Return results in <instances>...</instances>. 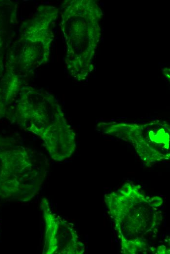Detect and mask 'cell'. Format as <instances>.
<instances>
[{
	"label": "cell",
	"mask_w": 170,
	"mask_h": 254,
	"mask_svg": "<svg viewBox=\"0 0 170 254\" xmlns=\"http://www.w3.org/2000/svg\"><path fill=\"white\" fill-rule=\"evenodd\" d=\"M140 187L127 183L117 190L106 194L105 201L112 218L124 254L156 253L148 243L154 237L162 220L158 208L163 200L149 196Z\"/></svg>",
	"instance_id": "obj_1"
},
{
	"label": "cell",
	"mask_w": 170,
	"mask_h": 254,
	"mask_svg": "<svg viewBox=\"0 0 170 254\" xmlns=\"http://www.w3.org/2000/svg\"><path fill=\"white\" fill-rule=\"evenodd\" d=\"M0 196L28 201L37 194L44 176L40 163L24 149L0 154Z\"/></svg>",
	"instance_id": "obj_2"
},
{
	"label": "cell",
	"mask_w": 170,
	"mask_h": 254,
	"mask_svg": "<svg viewBox=\"0 0 170 254\" xmlns=\"http://www.w3.org/2000/svg\"><path fill=\"white\" fill-rule=\"evenodd\" d=\"M15 120L25 130L40 136L63 113L53 98L37 91L24 92L18 101Z\"/></svg>",
	"instance_id": "obj_3"
},
{
	"label": "cell",
	"mask_w": 170,
	"mask_h": 254,
	"mask_svg": "<svg viewBox=\"0 0 170 254\" xmlns=\"http://www.w3.org/2000/svg\"><path fill=\"white\" fill-rule=\"evenodd\" d=\"M41 208L45 222L43 253L83 254L85 247L73 224L54 213L45 198L42 199Z\"/></svg>",
	"instance_id": "obj_4"
},
{
	"label": "cell",
	"mask_w": 170,
	"mask_h": 254,
	"mask_svg": "<svg viewBox=\"0 0 170 254\" xmlns=\"http://www.w3.org/2000/svg\"><path fill=\"white\" fill-rule=\"evenodd\" d=\"M41 137L50 156L56 161L70 157L76 147L75 134L64 116L48 127Z\"/></svg>",
	"instance_id": "obj_5"
}]
</instances>
